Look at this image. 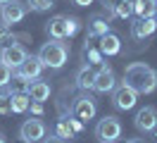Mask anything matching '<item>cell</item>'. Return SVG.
<instances>
[{
	"label": "cell",
	"instance_id": "cell-1",
	"mask_svg": "<svg viewBox=\"0 0 157 143\" xmlns=\"http://www.w3.org/2000/svg\"><path fill=\"white\" fill-rule=\"evenodd\" d=\"M128 88H133L138 95H150L157 91V72L145 62H131L124 69V81Z\"/></svg>",
	"mask_w": 157,
	"mask_h": 143
},
{
	"label": "cell",
	"instance_id": "cell-2",
	"mask_svg": "<svg viewBox=\"0 0 157 143\" xmlns=\"http://www.w3.org/2000/svg\"><path fill=\"white\" fill-rule=\"evenodd\" d=\"M38 60L43 62V67H50V69H62L69 60V46L64 41H57V38H50L48 43H43L38 50Z\"/></svg>",
	"mask_w": 157,
	"mask_h": 143
},
{
	"label": "cell",
	"instance_id": "cell-3",
	"mask_svg": "<svg viewBox=\"0 0 157 143\" xmlns=\"http://www.w3.org/2000/svg\"><path fill=\"white\" fill-rule=\"evenodd\" d=\"M78 29H81V22L76 17H67V14H55L50 22H45V34L57 41L71 38L74 34H78Z\"/></svg>",
	"mask_w": 157,
	"mask_h": 143
},
{
	"label": "cell",
	"instance_id": "cell-4",
	"mask_svg": "<svg viewBox=\"0 0 157 143\" xmlns=\"http://www.w3.org/2000/svg\"><path fill=\"white\" fill-rule=\"evenodd\" d=\"M95 138L100 143H117L121 138V122H119L117 117H102L98 124H95Z\"/></svg>",
	"mask_w": 157,
	"mask_h": 143
},
{
	"label": "cell",
	"instance_id": "cell-5",
	"mask_svg": "<svg viewBox=\"0 0 157 143\" xmlns=\"http://www.w3.org/2000/svg\"><path fill=\"white\" fill-rule=\"evenodd\" d=\"M69 112H71V117H76V119H81V122L86 124L88 119H93V117H95L98 107H95V100H93L88 93H81L76 100L71 103Z\"/></svg>",
	"mask_w": 157,
	"mask_h": 143
},
{
	"label": "cell",
	"instance_id": "cell-6",
	"mask_svg": "<svg viewBox=\"0 0 157 143\" xmlns=\"http://www.w3.org/2000/svg\"><path fill=\"white\" fill-rule=\"evenodd\" d=\"M114 86H117L114 69L102 62V65L98 67V72H95V79H93V91H98V93H112Z\"/></svg>",
	"mask_w": 157,
	"mask_h": 143
},
{
	"label": "cell",
	"instance_id": "cell-7",
	"mask_svg": "<svg viewBox=\"0 0 157 143\" xmlns=\"http://www.w3.org/2000/svg\"><path fill=\"white\" fill-rule=\"evenodd\" d=\"M26 17V2H21V0H10V2H5V5H0V19H2V24H19L21 19Z\"/></svg>",
	"mask_w": 157,
	"mask_h": 143
},
{
	"label": "cell",
	"instance_id": "cell-8",
	"mask_svg": "<svg viewBox=\"0 0 157 143\" xmlns=\"http://www.w3.org/2000/svg\"><path fill=\"white\" fill-rule=\"evenodd\" d=\"M112 103L117 110H131V107H136L138 103V93L133 88H128L126 84H119L114 86V91H112Z\"/></svg>",
	"mask_w": 157,
	"mask_h": 143
},
{
	"label": "cell",
	"instance_id": "cell-9",
	"mask_svg": "<svg viewBox=\"0 0 157 143\" xmlns=\"http://www.w3.org/2000/svg\"><path fill=\"white\" fill-rule=\"evenodd\" d=\"M26 55H29V53H26L24 46H19V43H10V46L0 48V60L10 67V69H17V67L24 62V57H26Z\"/></svg>",
	"mask_w": 157,
	"mask_h": 143
},
{
	"label": "cell",
	"instance_id": "cell-10",
	"mask_svg": "<svg viewBox=\"0 0 157 143\" xmlns=\"http://www.w3.org/2000/svg\"><path fill=\"white\" fill-rule=\"evenodd\" d=\"M45 124H43V119L40 117H31V119H26V122L21 124L19 129V136H24L29 143H36L40 141V138H45Z\"/></svg>",
	"mask_w": 157,
	"mask_h": 143
},
{
	"label": "cell",
	"instance_id": "cell-11",
	"mask_svg": "<svg viewBox=\"0 0 157 143\" xmlns=\"http://www.w3.org/2000/svg\"><path fill=\"white\" fill-rule=\"evenodd\" d=\"M133 124H136L138 131H150L152 126H157V110L152 107V105H145V107H140L136 112V117H133Z\"/></svg>",
	"mask_w": 157,
	"mask_h": 143
},
{
	"label": "cell",
	"instance_id": "cell-12",
	"mask_svg": "<svg viewBox=\"0 0 157 143\" xmlns=\"http://www.w3.org/2000/svg\"><path fill=\"white\" fill-rule=\"evenodd\" d=\"M17 74H21V76H26V79H38L40 76V72H43V62L38 60V55H26L24 57V62H21L17 69H14Z\"/></svg>",
	"mask_w": 157,
	"mask_h": 143
},
{
	"label": "cell",
	"instance_id": "cell-13",
	"mask_svg": "<svg viewBox=\"0 0 157 143\" xmlns=\"http://www.w3.org/2000/svg\"><path fill=\"white\" fill-rule=\"evenodd\" d=\"M98 50L102 55H119V53H121V38H119L117 34H112V31L102 34V36L98 38Z\"/></svg>",
	"mask_w": 157,
	"mask_h": 143
},
{
	"label": "cell",
	"instance_id": "cell-14",
	"mask_svg": "<svg viewBox=\"0 0 157 143\" xmlns=\"http://www.w3.org/2000/svg\"><path fill=\"white\" fill-rule=\"evenodd\" d=\"M157 29V19L150 17V19H136L133 24H131V36L136 38V41H143V38L152 36Z\"/></svg>",
	"mask_w": 157,
	"mask_h": 143
},
{
	"label": "cell",
	"instance_id": "cell-15",
	"mask_svg": "<svg viewBox=\"0 0 157 143\" xmlns=\"http://www.w3.org/2000/svg\"><path fill=\"white\" fill-rule=\"evenodd\" d=\"M29 98L31 100H38V103H45L50 98V84L48 81H43V79H31V84H29Z\"/></svg>",
	"mask_w": 157,
	"mask_h": 143
},
{
	"label": "cell",
	"instance_id": "cell-16",
	"mask_svg": "<svg viewBox=\"0 0 157 143\" xmlns=\"http://www.w3.org/2000/svg\"><path fill=\"white\" fill-rule=\"evenodd\" d=\"M109 31V22L102 14H93V17L88 19V31H86V36L90 38H100L102 34H107Z\"/></svg>",
	"mask_w": 157,
	"mask_h": 143
},
{
	"label": "cell",
	"instance_id": "cell-17",
	"mask_svg": "<svg viewBox=\"0 0 157 143\" xmlns=\"http://www.w3.org/2000/svg\"><path fill=\"white\" fill-rule=\"evenodd\" d=\"M93 79H95V72H93V67H90V65H83V67H78L76 76H74L76 86L81 88V91H86V93H88L90 88H93Z\"/></svg>",
	"mask_w": 157,
	"mask_h": 143
},
{
	"label": "cell",
	"instance_id": "cell-18",
	"mask_svg": "<svg viewBox=\"0 0 157 143\" xmlns=\"http://www.w3.org/2000/svg\"><path fill=\"white\" fill-rule=\"evenodd\" d=\"M133 14L138 19L155 17V0H138V2H133Z\"/></svg>",
	"mask_w": 157,
	"mask_h": 143
},
{
	"label": "cell",
	"instance_id": "cell-19",
	"mask_svg": "<svg viewBox=\"0 0 157 143\" xmlns=\"http://www.w3.org/2000/svg\"><path fill=\"white\" fill-rule=\"evenodd\" d=\"M29 103H31V98L29 93H10V107H12V112H26L29 110Z\"/></svg>",
	"mask_w": 157,
	"mask_h": 143
},
{
	"label": "cell",
	"instance_id": "cell-20",
	"mask_svg": "<svg viewBox=\"0 0 157 143\" xmlns=\"http://www.w3.org/2000/svg\"><path fill=\"white\" fill-rule=\"evenodd\" d=\"M29 79H26V76H21V74H17V72H14V69H12V79H10V91H7V93H26V91H29Z\"/></svg>",
	"mask_w": 157,
	"mask_h": 143
},
{
	"label": "cell",
	"instance_id": "cell-21",
	"mask_svg": "<svg viewBox=\"0 0 157 143\" xmlns=\"http://www.w3.org/2000/svg\"><path fill=\"white\" fill-rule=\"evenodd\" d=\"M69 114H71V112H69ZM69 114H62L59 122H57V131H55V133H57L59 138H71V136H76V133L71 131V126H69V119H67Z\"/></svg>",
	"mask_w": 157,
	"mask_h": 143
},
{
	"label": "cell",
	"instance_id": "cell-22",
	"mask_svg": "<svg viewBox=\"0 0 157 143\" xmlns=\"http://www.w3.org/2000/svg\"><path fill=\"white\" fill-rule=\"evenodd\" d=\"M50 7H55V0H26V10L31 12H48Z\"/></svg>",
	"mask_w": 157,
	"mask_h": 143
},
{
	"label": "cell",
	"instance_id": "cell-23",
	"mask_svg": "<svg viewBox=\"0 0 157 143\" xmlns=\"http://www.w3.org/2000/svg\"><path fill=\"white\" fill-rule=\"evenodd\" d=\"M14 41H17V34H14L7 24H0V48L10 46V43H14Z\"/></svg>",
	"mask_w": 157,
	"mask_h": 143
},
{
	"label": "cell",
	"instance_id": "cell-24",
	"mask_svg": "<svg viewBox=\"0 0 157 143\" xmlns=\"http://www.w3.org/2000/svg\"><path fill=\"white\" fill-rule=\"evenodd\" d=\"M114 14H117V17H121V19H128L131 14H133V5H128V2H124V0H121L117 7H114Z\"/></svg>",
	"mask_w": 157,
	"mask_h": 143
},
{
	"label": "cell",
	"instance_id": "cell-25",
	"mask_svg": "<svg viewBox=\"0 0 157 143\" xmlns=\"http://www.w3.org/2000/svg\"><path fill=\"white\" fill-rule=\"evenodd\" d=\"M10 79H12V69L0 60V88H5V86L10 84Z\"/></svg>",
	"mask_w": 157,
	"mask_h": 143
},
{
	"label": "cell",
	"instance_id": "cell-26",
	"mask_svg": "<svg viewBox=\"0 0 157 143\" xmlns=\"http://www.w3.org/2000/svg\"><path fill=\"white\" fill-rule=\"evenodd\" d=\"M10 93H0V114H10Z\"/></svg>",
	"mask_w": 157,
	"mask_h": 143
},
{
	"label": "cell",
	"instance_id": "cell-27",
	"mask_svg": "<svg viewBox=\"0 0 157 143\" xmlns=\"http://www.w3.org/2000/svg\"><path fill=\"white\" fill-rule=\"evenodd\" d=\"M67 119H69V126H71V131H74V133H81V131H83V122H81V119L71 117V114H69Z\"/></svg>",
	"mask_w": 157,
	"mask_h": 143
},
{
	"label": "cell",
	"instance_id": "cell-28",
	"mask_svg": "<svg viewBox=\"0 0 157 143\" xmlns=\"http://www.w3.org/2000/svg\"><path fill=\"white\" fill-rule=\"evenodd\" d=\"M29 107H31V112H33V117H40V114H43V103H38V100H31Z\"/></svg>",
	"mask_w": 157,
	"mask_h": 143
},
{
	"label": "cell",
	"instance_id": "cell-29",
	"mask_svg": "<svg viewBox=\"0 0 157 143\" xmlns=\"http://www.w3.org/2000/svg\"><path fill=\"white\" fill-rule=\"evenodd\" d=\"M100 2H102V10H114L121 0H100Z\"/></svg>",
	"mask_w": 157,
	"mask_h": 143
},
{
	"label": "cell",
	"instance_id": "cell-30",
	"mask_svg": "<svg viewBox=\"0 0 157 143\" xmlns=\"http://www.w3.org/2000/svg\"><path fill=\"white\" fill-rule=\"evenodd\" d=\"M43 143H64V138H59L57 133H52V136H48V138H45Z\"/></svg>",
	"mask_w": 157,
	"mask_h": 143
},
{
	"label": "cell",
	"instance_id": "cell-31",
	"mask_svg": "<svg viewBox=\"0 0 157 143\" xmlns=\"http://www.w3.org/2000/svg\"><path fill=\"white\" fill-rule=\"evenodd\" d=\"M71 2H74V5H78V7H88L93 0H71Z\"/></svg>",
	"mask_w": 157,
	"mask_h": 143
},
{
	"label": "cell",
	"instance_id": "cell-32",
	"mask_svg": "<svg viewBox=\"0 0 157 143\" xmlns=\"http://www.w3.org/2000/svg\"><path fill=\"white\" fill-rule=\"evenodd\" d=\"M147 133H152V138H155V141H157V126H152V129H150V131H147Z\"/></svg>",
	"mask_w": 157,
	"mask_h": 143
},
{
	"label": "cell",
	"instance_id": "cell-33",
	"mask_svg": "<svg viewBox=\"0 0 157 143\" xmlns=\"http://www.w3.org/2000/svg\"><path fill=\"white\" fill-rule=\"evenodd\" d=\"M0 143H7V138H5V133L0 131Z\"/></svg>",
	"mask_w": 157,
	"mask_h": 143
},
{
	"label": "cell",
	"instance_id": "cell-34",
	"mask_svg": "<svg viewBox=\"0 0 157 143\" xmlns=\"http://www.w3.org/2000/svg\"><path fill=\"white\" fill-rule=\"evenodd\" d=\"M17 143H29V141H26L24 136H19V138H17Z\"/></svg>",
	"mask_w": 157,
	"mask_h": 143
},
{
	"label": "cell",
	"instance_id": "cell-35",
	"mask_svg": "<svg viewBox=\"0 0 157 143\" xmlns=\"http://www.w3.org/2000/svg\"><path fill=\"white\" fill-rule=\"evenodd\" d=\"M126 143H143V141H138V138H131V141H126Z\"/></svg>",
	"mask_w": 157,
	"mask_h": 143
},
{
	"label": "cell",
	"instance_id": "cell-36",
	"mask_svg": "<svg viewBox=\"0 0 157 143\" xmlns=\"http://www.w3.org/2000/svg\"><path fill=\"white\" fill-rule=\"evenodd\" d=\"M124 2H128V5H133V2H138V0H124Z\"/></svg>",
	"mask_w": 157,
	"mask_h": 143
},
{
	"label": "cell",
	"instance_id": "cell-37",
	"mask_svg": "<svg viewBox=\"0 0 157 143\" xmlns=\"http://www.w3.org/2000/svg\"><path fill=\"white\" fill-rule=\"evenodd\" d=\"M5 2H10V0H0V5H5Z\"/></svg>",
	"mask_w": 157,
	"mask_h": 143
},
{
	"label": "cell",
	"instance_id": "cell-38",
	"mask_svg": "<svg viewBox=\"0 0 157 143\" xmlns=\"http://www.w3.org/2000/svg\"><path fill=\"white\" fill-rule=\"evenodd\" d=\"M155 19H157V2H155Z\"/></svg>",
	"mask_w": 157,
	"mask_h": 143
},
{
	"label": "cell",
	"instance_id": "cell-39",
	"mask_svg": "<svg viewBox=\"0 0 157 143\" xmlns=\"http://www.w3.org/2000/svg\"><path fill=\"white\" fill-rule=\"evenodd\" d=\"M155 2H157V0H155Z\"/></svg>",
	"mask_w": 157,
	"mask_h": 143
},
{
	"label": "cell",
	"instance_id": "cell-40",
	"mask_svg": "<svg viewBox=\"0 0 157 143\" xmlns=\"http://www.w3.org/2000/svg\"><path fill=\"white\" fill-rule=\"evenodd\" d=\"M36 143H38V141H36Z\"/></svg>",
	"mask_w": 157,
	"mask_h": 143
}]
</instances>
